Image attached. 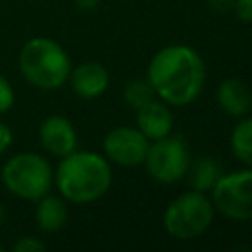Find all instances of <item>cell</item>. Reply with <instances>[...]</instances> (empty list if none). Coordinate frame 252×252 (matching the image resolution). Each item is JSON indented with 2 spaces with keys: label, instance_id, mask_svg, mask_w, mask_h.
Listing matches in <instances>:
<instances>
[{
  "label": "cell",
  "instance_id": "obj_18",
  "mask_svg": "<svg viewBox=\"0 0 252 252\" xmlns=\"http://www.w3.org/2000/svg\"><path fill=\"white\" fill-rule=\"evenodd\" d=\"M14 104V91H12V85L0 75V114L8 112Z\"/></svg>",
  "mask_w": 252,
  "mask_h": 252
},
{
  "label": "cell",
  "instance_id": "obj_4",
  "mask_svg": "<svg viewBox=\"0 0 252 252\" xmlns=\"http://www.w3.org/2000/svg\"><path fill=\"white\" fill-rule=\"evenodd\" d=\"M0 179L12 195L26 201H37L47 195L53 185V167L39 154L24 152L12 156L4 163Z\"/></svg>",
  "mask_w": 252,
  "mask_h": 252
},
{
  "label": "cell",
  "instance_id": "obj_8",
  "mask_svg": "<svg viewBox=\"0 0 252 252\" xmlns=\"http://www.w3.org/2000/svg\"><path fill=\"white\" fill-rule=\"evenodd\" d=\"M150 140L132 126H118L104 136V158L124 167H136L144 163Z\"/></svg>",
  "mask_w": 252,
  "mask_h": 252
},
{
  "label": "cell",
  "instance_id": "obj_12",
  "mask_svg": "<svg viewBox=\"0 0 252 252\" xmlns=\"http://www.w3.org/2000/svg\"><path fill=\"white\" fill-rule=\"evenodd\" d=\"M217 100L228 116L242 118L252 106V93L246 87V83H242L236 77H228L219 85Z\"/></svg>",
  "mask_w": 252,
  "mask_h": 252
},
{
  "label": "cell",
  "instance_id": "obj_21",
  "mask_svg": "<svg viewBox=\"0 0 252 252\" xmlns=\"http://www.w3.org/2000/svg\"><path fill=\"white\" fill-rule=\"evenodd\" d=\"M10 146H12V132L4 122H0V154H4Z\"/></svg>",
  "mask_w": 252,
  "mask_h": 252
},
{
  "label": "cell",
  "instance_id": "obj_24",
  "mask_svg": "<svg viewBox=\"0 0 252 252\" xmlns=\"http://www.w3.org/2000/svg\"><path fill=\"white\" fill-rule=\"evenodd\" d=\"M2 250H4V248H2V246H0V252H2Z\"/></svg>",
  "mask_w": 252,
  "mask_h": 252
},
{
  "label": "cell",
  "instance_id": "obj_10",
  "mask_svg": "<svg viewBox=\"0 0 252 252\" xmlns=\"http://www.w3.org/2000/svg\"><path fill=\"white\" fill-rule=\"evenodd\" d=\"M136 128L150 140H161L173 130V114L163 100H150L136 110Z\"/></svg>",
  "mask_w": 252,
  "mask_h": 252
},
{
  "label": "cell",
  "instance_id": "obj_17",
  "mask_svg": "<svg viewBox=\"0 0 252 252\" xmlns=\"http://www.w3.org/2000/svg\"><path fill=\"white\" fill-rule=\"evenodd\" d=\"M12 250L14 252H39V250H45V244L35 236H20L14 242Z\"/></svg>",
  "mask_w": 252,
  "mask_h": 252
},
{
  "label": "cell",
  "instance_id": "obj_9",
  "mask_svg": "<svg viewBox=\"0 0 252 252\" xmlns=\"http://www.w3.org/2000/svg\"><path fill=\"white\" fill-rule=\"evenodd\" d=\"M39 142L55 158H65L77 148V132L65 116H47L39 124Z\"/></svg>",
  "mask_w": 252,
  "mask_h": 252
},
{
  "label": "cell",
  "instance_id": "obj_3",
  "mask_svg": "<svg viewBox=\"0 0 252 252\" xmlns=\"http://www.w3.org/2000/svg\"><path fill=\"white\" fill-rule=\"evenodd\" d=\"M18 65L28 83L51 91L61 87L71 73V59L65 49L49 37H32L24 43Z\"/></svg>",
  "mask_w": 252,
  "mask_h": 252
},
{
  "label": "cell",
  "instance_id": "obj_15",
  "mask_svg": "<svg viewBox=\"0 0 252 252\" xmlns=\"http://www.w3.org/2000/svg\"><path fill=\"white\" fill-rule=\"evenodd\" d=\"M219 177H220V169L217 161L211 158H201L189 167V181L195 191H201V193L211 191L219 181Z\"/></svg>",
  "mask_w": 252,
  "mask_h": 252
},
{
  "label": "cell",
  "instance_id": "obj_6",
  "mask_svg": "<svg viewBox=\"0 0 252 252\" xmlns=\"http://www.w3.org/2000/svg\"><path fill=\"white\" fill-rule=\"evenodd\" d=\"M213 193V207L230 220H252V167L220 175Z\"/></svg>",
  "mask_w": 252,
  "mask_h": 252
},
{
  "label": "cell",
  "instance_id": "obj_23",
  "mask_svg": "<svg viewBox=\"0 0 252 252\" xmlns=\"http://www.w3.org/2000/svg\"><path fill=\"white\" fill-rule=\"evenodd\" d=\"M4 219H6V211H4V207L0 205V224L4 222Z\"/></svg>",
  "mask_w": 252,
  "mask_h": 252
},
{
  "label": "cell",
  "instance_id": "obj_1",
  "mask_svg": "<svg viewBox=\"0 0 252 252\" xmlns=\"http://www.w3.org/2000/svg\"><path fill=\"white\" fill-rule=\"evenodd\" d=\"M205 63L189 45L161 47L148 65V81L156 96L171 106L193 102L205 87Z\"/></svg>",
  "mask_w": 252,
  "mask_h": 252
},
{
  "label": "cell",
  "instance_id": "obj_5",
  "mask_svg": "<svg viewBox=\"0 0 252 252\" xmlns=\"http://www.w3.org/2000/svg\"><path fill=\"white\" fill-rule=\"evenodd\" d=\"M215 207L201 191H187L173 199L163 213V228L175 240H193L213 222Z\"/></svg>",
  "mask_w": 252,
  "mask_h": 252
},
{
  "label": "cell",
  "instance_id": "obj_7",
  "mask_svg": "<svg viewBox=\"0 0 252 252\" xmlns=\"http://www.w3.org/2000/svg\"><path fill=\"white\" fill-rule=\"evenodd\" d=\"M144 165L152 179L159 183H175L185 177L189 169V152L179 138L165 136L150 142Z\"/></svg>",
  "mask_w": 252,
  "mask_h": 252
},
{
  "label": "cell",
  "instance_id": "obj_19",
  "mask_svg": "<svg viewBox=\"0 0 252 252\" xmlns=\"http://www.w3.org/2000/svg\"><path fill=\"white\" fill-rule=\"evenodd\" d=\"M234 12L242 22L252 24V0H234Z\"/></svg>",
  "mask_w": 252,
  "mask_h": 252
},
{
  "label": "cell",
  "instance_id": "obj_14",
  "mask_svg": "<svg viewBox=\"0 0 252 252\" xmlns=\"http://www.w3.org/2000/svg\"><path fill=\"white\" fill-rule=\"evenodd\" d=\"M232 154L248 167H252V116L242 118L230 132Z\"/></svg>",
  "mask_w": 252,
  "mask_h": 252
},
{
  "label": "cell",
  "instance_id": "obj_11",
  "mask_svg": "<svg viewBox=\"0 0 252 252\" xmlns=\"http://www.w3.org/2000/svg\"><path fill=\"white\" fill-rule=\"evenodd\" d=\"M69 79H71L73 91L81 98L100 96L108 89V83H110L108 71L100 63H94V61H87V63H81L75 69H71Z\"/></svg>",
  "mask_w": 252,
  "mask_h": 252
},
{
  "label": "cell",
  "instance_id": "obj_20",
  "mask_svg": "<svg viewBox=\"0 0 252 252\" xmlns=\"http://www.w3.org/2000/svg\"><path fill=\"white\" fill-rule=\"evenodd\" d=\"M209 6L217 14H226L234 10V0H209Z\"/></svg>",
  "mask_w": 252,
  "mask_h": 252
},
{
  "label": "cell",
  "instance_id": "obj_16",
  "mask_svg": "<svg viewBox=\"0 0 252 252\" xmlns=\"http://www.w3.org/2000/svg\"><path fill=\"white\" fill-rule=\"evenodd\" d=\"M154 98H156V91H154L152 83L148 81V77L146 79H132L124 87V102L134 110H138L140 106L148 104Z\"/></svg>",
  "mask_w": 252,
  "mask_h": 252
},
{
  "label": "cell",
  "instance_id": "obj_2",
  "mask_svg": "<svg viewBox=\"0 0 252 252\" xmlns=\"http://www.w3.org/2000/svg\"><path fill=\"white\" fill-rule=\"evenodd\" d=\"M53 181L61 197L75 205L100 199L112 183L110 161L96 152H71L61 158Z\"/></svg>",
  "mask_w": 252,
  "mask_h": 252
},
{
  "label": "cell",
  "instance_id": "obj_13",
  "mask_svg": "<svg viewBox=\"0 0 252 252\" xmlns=\"http://www.w3.org/2000/svg\"><path fill=\"white\" fill-rule=\"evenodd\" d=\"M37 207H35V222L39 226V230L43 232H57L59 228L65 226L67 222V205L61 197H55V195H43L41 199L35 201Z\"/></svg>",
  "mask_w": 252,
  "mask_h": 252
},
{
  "label": "cell",
  "instance_id": "obj_22",
  "mask_svg": "<svg viewBox=\"0 0 252 252\" xmlns=\"http://www.w3.org/2000/svg\"><path fill=\"white\" fill-rule=\"evenodd\" d=\"M77 4H79L81 8H87V10H89V8H94V6L98 4V0H77Z\"/></svg>",
  "mask_w": 252,
  "mask_h": 252
}]
</instances>
